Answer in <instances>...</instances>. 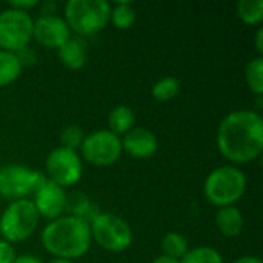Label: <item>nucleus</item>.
<instances>
[{
  "label": "nucleus",
  "mask_w": 263,
  "mask_h": 263,
  "mask_svg": "<svg viewBox=\"0 0 263 263\" xmlns=\"http://www.w3.org/2000/svg\"><path fill=\"white\" fill-rule=\"evenodd\" d=\"M220 154L234 166L257 160L263 151V119L251 109L233 111L222 119L216 136Z\"/></svg>",
  "instance_id": "1"
},
{
  "label": "nucleus",
  "mask_w": 263,
  "mask_h": 263,
  "mask_svg": "<svg viewBox=\"0 0 263 263\" xmlns=\"http://www.w3.org/2000/svg\"><path fill=\"white\" fill-rule=\"evenodd\" d=\"M89 223L76 216L51 220L40 234L43 248L55 259L74 260L85 256L91 247Z\"/></svg>",
  "instance_id": "2"
},
{
  "label": "nucleus",
  "mask_w": 263,
  "mask_h": 263,
  "mask_svg": "<svg viewBox=\"0 0 263 263\" xmlns=\"http://www.w3.org/2000/svg\"><path fill=\"white\" fill-rule=\"evenodd\" d=\"M111 3L106 0H69L65 5L63 20L69 31L80 37L99 34L108 23Z\"/></svg>",
  "instance_id": "3"
},
{
  "label": "nucleus",
  "mask_w": 263,
  "mask_h": 263,
  "mask_svg": "<svg viewBox=\"0 0 263 263\" xmlns=\"http://www.w3.org/2000/svg\"><path fill=\"white\" fill-rule=\"evenodd\" d=\"M247 191V177L243 171L234 165H223L213 170L203 185L206 200L217 206H233Z\"/></svg>",
  "instance_id": "4"
},
{
  "label": "nucleus",
  "mask_w": 263,
  "mask_h": 263,
  "mask_svg": "<svg viewBox=\"0 0 263 263\" xmlns=\"http://www.w3.org/2000/svg\"><path fill=\"white\" fill-rule=\"evenodd\" d=\"M40 216L31 199L11 202L0 216V236L9 243H18L34 234Z\"/></svg>",
  "instance_id": "5"
},
{
  "label": "nucleus",
  "mask_w": 263,
  "mask_h": 263,
  "mask_svg": "<svg viewBox=\"0 0 263 263\" xmlns=\"http://www.w3.org/2000/svg\"><path fill=\"white\" fill-rule=\"evenodd\" d=\"M91 239L109 253H123L133 243V230L128 222L111 213H99L89 222Z\"/></svg>",
  "instance_id": "6"
},
{
  "label": "nucleus",
  "mask_w": 263,
  "mask_h": 263,
  "mask_svg": "<svg viewBox=\"0 0 263 263\" xmlns=\"http://www.w3.org/2000/svg\"><path fill=\"white\" fill-rule=\"evenodd\" d=\"M45 179L40 171L25 165L11 163L0 166V197L11 202L28 199Z\"/></svg>",
  "instance_id": "7"
},
{
  "label": "nucleus",
  "mask_w": 263,
  "mask_h": 263,
  "mask_svg": "<svg viewBox=\"0 0 263 263\" xmlns=\"http://www.w3.org/2000/svg\"><path fill=\"white\" fill-rule=\"evenodd\" d=\"M34 18L29 12L6 8L0 12V51L14 52L28 48L32 40Z\"/></svg>",
  "instance_id": "8"
},
{
  "label": "nucleus",
  "mask_w": 263,
  "mask_h": 263,
  "mask_svg": "<svg viewBox=\"0 0 263 263\" xmlns=\"http://www.w3.org/2000/svg\"><path fill=\"white\" fill-rule=\"evenodd\" d=\"M80 153L85 162L94 166H109L116 163L122 156V140L109 129H97L85 136L80 146Z\"/></svg>",
  "instance_id": "9"
},
{
  "label": "nucleus",
  "mask_w": 263,
  "mask_h": 263,
  "mask_svg": "<svg viewBox=\"0 0 263 263\" xmlns=\"http://www.w3.org/2000/svg\"><path fill=\"white\" fill-rule=\"evenodd\" d=\"M46 179L62 188L74 186L83 176V163L77 151L66 148H54L45 160Z\"/></svg>",
  "instance_id": "10"
},
{
  "label": "nucleus",
  "mask_w": 263,
  "mask_h": 263,
  "mask_svg": "<svg viewBox=\"0 0 263 263\" xmlns=\"http://www.w3.org/2000/svg\"><path fill=\"white\" fill-rule=\"evenodd\" d=\"M32 39L48 49H59L71 39V31L63 17L54 14H42L34 20Z\"/></svg>",
  "instance_id": "11"
},
{
  "label": "nucleus",
  "mask_w": 263,
  "mask_h": 263,
  "mask_svg": "<svg viewBox=\"0 0 263 263\" xmlns=\"http://www.w3.org/2000/svg\"><path fill=\"white\" fill-rule=\"evenodd\" d=\"M34 199L31 200L39 213L40 217L48 220H55L62 217L63 211L68 205V197L65 188L59 186L57 183L45 179L43 183L35 190L32 194Z\"/></svg>",
  "instance_id": "12"
},
{
  "label": "nucleus",
  "mask_w": 263,
  "mask_h": 263,
  "mask_svg": "<svg viewBox=\"0 0 263 263\" xmlns=\"http://www.w3.org/2000/svg\"><path fill=\"white\" fill-rule=\"evenodd\" d=\"M122 151L134 159H149L157 153L159 142L156 134L148 128H133L122 139Z\"/></svg>",
  "instance_id": "13"
},
{
  "label": "nucleus",
  "mask_w": 263,
  "mask_h": 263,
  "mask_svg": "<svg viewBox=\"0 0 263 263\" xmlns=\"http://www.w3.org/2000/svg\"><path fill=\"white\" fill-rule=\"evenodd\" d=\"M214 223L223 237L233 239L242 233L245 220H243V214L240 213V210L233 205V206L219 208Z\"/></svg>",
  "instance_id": "14"
},
{
  "label": "nucleus",
  "mask_w": 263,
  "mask_h": 263,
  "mask_svg": "<svg viewBox=\"0 0 263 263\" xmlns=\"http://www.w3.org/2000/svg\"><path fill=\"white\" fill-rule=\"evenodd\" d=\"M57 51L62 65L71 71L80 69L86 63V45L79 37H71Z\"/></svg>",
  "instance_id": "15"
},
{
  "label": "nucleus",
  "mask_w": 263,
  "mask_h": 263,
  "mask_svg": "<svg viewBox=\"0 0 263 263\" xmlns=\"http://www.w3.org/2000/svg\"><path fill=\"white\" fill-rule=\"evenodd\" d=\"M134 123H136L134 111L126 105H119V106L112 108L108 116L109 131L119 137L125 136L128 131H131L134 128Z\"/></svg>",
  "instance_id": "16"
},
{
  "label": "nucleus",
  "mask_w": 263,
  "mask_h": 263,
  "mask_svg": "<svg viewBox=\"0 0 263 263\" xmlns=\"http://www.w3.org/2000/svg\"><path fill=\"white\" fill-rule=\"evenodd\" d=\"M22 68L17 54L0 51V88L14 83L22 74Z\"/></svg>",
  "instance_id": "17"
},
{
  "label": "nucleus",
  "mask_w": 263,
  "mask_h": 263,
  "mask_svg": "<svg viewBox=\"0 0 263 263\" xmlns=\"http://www.w3.org/2000/svg\"><path fill=\"white\" fill-rule=\"evenodd\" d=\"M160 250H162L163 256L180 260L188 253L190 245H188V240L183 234L171 231V233L163 236V239L160 242Z\"/></svg>",
  "instance_id": "18"
},
{
  "label": "nucleus",
  "mask_w": 263,
  "mask_h": 263,
  "mask_svg": "<svg viewBox=\"0 0 263 263\" xmlns=\"http://www.w3.org/2000/svg\"><path fill=\"white\" fill-rule=\"evenodd\" d=\"M237 17L248 26H260L263 20V0H240L236 5Z\"/></svg>",
  "instance_id": "19"
},
{
  "label": "nucleus",
  "mask_w": 263,
  "mask_h": 263,
  "mask_svg": "<svg viewBox=\"0 0 263 263\" xmlns=\"http://www.w3.org/2000/svg\"><path fill=\"white\" fill-rule=\"evenodd\" d=\"M109 22L117 29H129L136 23V9L129 2H117L114 6L111 5Z\"/></svg>",
  "instance_id": "20"
},
{
  "label": "nucleus",
  "mask_w": 263,
  "mask_h": 263,
  "mask_svg": "<svg viewBox=\"0 0 263 263\" xmlns=\"http://www.w3.org/2000/svg\"><path fill=\"white\" fill-rule=\"evenodd\" d=\"M245 82L248 89L260 97L263 94V57L251 59L245 66Z\"/></svg>",
  "instance_id": "21"
},
{
  "label": "nucleus",
  "mask_w": 263,
  "mask_h": 263,
  "mask_svg": "<svg viewBox=\"0 0 263 263\" xmlns=\"http://www.w3.org/2000/svg\"><path fill=\"white\" fill-rule=\"evenodd\" d=\"M179 92H180V80L176 77H163L157 80L151 89V94L157 102H170Z\"/></svg>",
  "instance_id": "22"
},
{
  "label": "nucleus",
  "mask_w": 263,
  "mask_h": 263,
  "mask_svg": "<svg viewBox=\"0 0 263 263\" xmlns=\"http://www.w3.org/2000/svg\"><path fill=\"white\" fill-rule=\"evenodd\" d=\"M180 263H223L222 254L211 247L190 248L188 253L179 260Z\"/></svg>",
  "instance_id": "23"
},
{
  "label": "nucleus",
  "mask_w": 263,
  "mask_h": 263,
  "mask_svg": "<svg viewBox=\"0 0 263 263\" xmlns=\"http://www.w3.org/2000/svg\"><path fill=\"white\" fill-rule=\"evenodd\" d=\"M85 140V134L83 131L76 126V125H69L66 126L62 134H60V146L62 148H66V149H71V151H77L80 149L82 143Z\"/></svg>",
  "instance_id": "24"
},
{
  "label": "nucleus",
  "mask_w": 263,
  "mask_h": 263,
  "mask_svg": "<svg viewBox=\"0 0 263 263\" xmlns=\"http://www.w3.org/2000/svg\"><path fill=\"white\" fill-rule=\"evenodd\" d=\"M15 257L17 254H15L12 243L2 239L0 240V263H12L15 260Z\"/></svg>",
  "instance_id": "25"
},
{
  "label": "nucleus",
  "mask_w": 263,
  "mask_h": 263,
  "mask_svg": "<svg viewBox=\"0 0 263 263\" xmlns=\"http://www.w3.org/2000/svg\"><path fill=\"white\" fill-rule=\"evenodd\" d=\"M39 6L37 0H17V2H9L8 8L17 9V11H23V12H29V9Z\"/></svg>",
  "instance_id": "26"
},
{
  "label": "nucleus",
  "mask_w": 263,
  "mask_h": 263,
  "mask_svg": "<svg viewBox=\"0 0 263 263\" xmlns=\"http://www.w3.org/2000/svg\"><path fill=\"white\" fill-rule=\"evenodd\" d=\"M254 46H256V51L259 52V55L262 57L263 54V28L259 26L257 31H256V35H254Z\"/></svg>",
  "instance_id": "27"
},
{
  "label": "nucleus",
  "mask_w": 263,
  "mask_h": 263,
  "mask_svg": "<svg viewBox=\"0 0 263 263\" xmlns=\"http://www.w3.org/2000/svg\"><path fill=\"white\" fill-rule=\"evenodd\" d=\"M12 263H43L39 257L35 256H31V254H22V256H17L15 260Z\"/></svg>",
  "instance_id": "28"
},
{
  "label": "nucleus",
  "mask_w": 263,
  "mask_h": 263,
  "mask_svg": "<svg viewBox=\"0 0 263 263\" xmlns=\"http://www.w3.org/2000/svg\"><path fill=\"white\" fill-rule=\"evenodd\" d=\"M233 263H262V260L259 257H254V256H243V257L236 259Z\"/></svg>",
  "instance_id": "29"
},
{
  "label": "nucleus",
  "mask_w": 263,
  "mask_h": 263,
  "mask_svg": "<svg viewBox=\"0 0 263 263\" xmlns=\"http://www.w3.org/2000/svg\"><path fill=\"white\" fill-rule=\"evenodd\" d=\"M151 263H180L179 260H176V259H171V257H168V256H159V257H156L154 260Z\"/></svg>",
  "instance_id": "30"
},
{
  "label": "nucleus",
  "mask_w": 263,
  "mask_h": 263,
  "mask_svg": "<svg viewBox=\"0 0 263 263\" xmlns=\"http://www.w3.org/2000/svg\"><path fill=\"white\" fill-rule=\"evenodd\" d=\"M48 263H74L72 260H66V259H52L51 262Z\"/></svg>",
  "instance_id": "31"
}]
</instances>
